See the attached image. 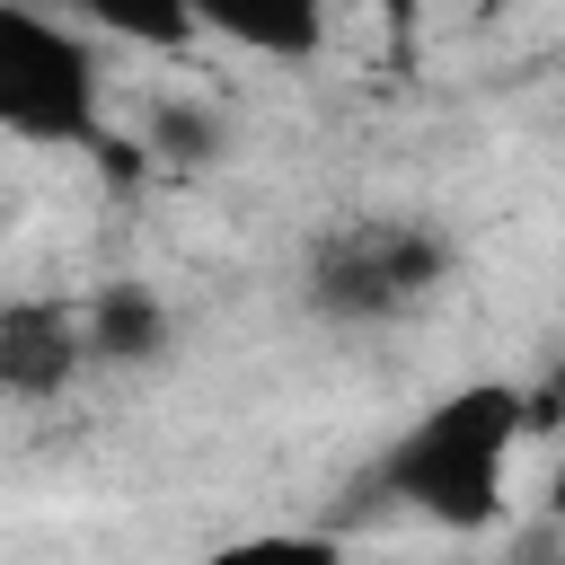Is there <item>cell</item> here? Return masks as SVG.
<instances>
[{
	"label": "cell",
	"instance_id": "6da1fadb",
	"mask_svg": "<svg viewBox=\"0 0 565 565\" xmlns=\"http://www.w3.org/2000/svg\"><path fill=\"white\" fill-rule=\"evenodd\" d=\"M530 433H539L530 388H512V380H468V388L433 397V406L380 450V494L406 503L415 521L450 530V539H477V530H494L503 486H512V450H521Z\"/></svg>",
	"mask_w": 565,
	"mask_h": 565
},
{
	"label": "cell",
	"instance_id": "7a4b0ae2",
	"mask_svg": "<svg viewBox=\"0 0 565 565\" xmlns=\"http://www.w3.org/2000/svg\"><path fill=\"white\" fill-rule=\"evenodd\" d=\"M450 230L424 212H353L309 247V309L327 327H397L450 282Z\"/></svg>",
	"mask_w": 565,
	"mask_h": 565
},
{
	"label": "cell",
	"instance_id": "3957f363",
	"mask_svg": "<svg viewBox=\"0 0 565 565\" xmlns=\"http://www.w3.org/2000/svg\"><path fill=\"white\" fill-rule=\"evenodd\" d=\"M0 124L18 141H53V150H115L106 132V71H97V35L71 26L44 0H0Z\"/></svg>",
	"mask_w": 565,
	"mask_h": 565
},
{
	"label": "cell",
	"instance_id": "277c9868",
	"mask_svg": "<svg viewBox=\"0 0 565 565\" xmlns=\"http://www.w3.org/2000/svg\"><path fill=\"white\" fill-rule=\"evenodd\" d=\"M79 371H97L79 300H9L0 309V388H9V406H53Z\"/></svg>",
	"mask_w": 565,
	"mask_h": 565
},
{
	"label": "cell",
	"instance_id": "5b68a950",
	"mask_svg": "<svg viewBox=\"0 0 565 565\" xmlns=\"http://www.w3.org/2000/svg\"><path fill=\"white\" fill-rule=\"evenodd\" d=\"M194 18H203V35H221L256 62H318L335 0H194Z\"/></svg>",
	"mask_w": 565,
	"mask_h": 565
},
{
	"label": "cell",
	"instance_id": "8992f818",
	"mask_svg": "<svg viewBox=\"0 0 565 565\" xmlns=\"http://www.w3.org/2000/svg\"><path fill=\"white\" fill-rule=\"evenodd\" d=\"M79 327H88V362H97V371H141V362H159L168 335H177V318H168V300H159L150 282H97V291L79 300Z\"/></svg>",
	"mask_w": 565,
	"mask_h": 565
},
{
	"label": "cell",
	"instance_id": "52a82bcc",
	"mask_svg": "<svg viewBox=\"0 0 565 565\" xmlns=\"http://www.w3.org/2000/svg\"><path fill=\"white\" fill-rule=\"evenodd\" d=\"M44 9H62L71 26H88L106 44H141V53H185L203 35L194 0H44Z\"/></svg>",
	"mask_w": 565,
	"mask_h": 565
},
{
	"label": "cell",
	"instance_id": "ba28073f",
	"mask_svg": "<svg viewBox=\"0 0 565 565\" xmlns=\"http://www.w3.org/2000/svg\"><path fill=\"white\" fill-rule=\"evenodd\" d=\"M203 565H344V547L327 530H247V539L212 547Z\"/></svg>",
	"mask_w": 565,
	"mask_h": 565
},
{
	"label": "cell",
	"instance_id": "9c48e42d",
	"mask_svg": "<svg viewBox=\"0 0 565 565\" xmlns=\"http://www.w3.org/2000/svg\"><path fill=\"white\" fill-rule=\"evenodd\" d=\"M150 150H159V159H185V168H194V159H221V115H203V106H159L141 159H150Z\"/></svg>",
	"mask_w": 565,
	"mask_h": 565
},
{
	"label": "cell",
	"instance_id": "30bf717a",
	"mask_svg": "<svg viewBox=\"0 0 565 565\" xmlns=\"http://www.w3.org/2000/svg\"><path fill=\"white\" fill-rule=\"evenodd\" d=\"M530 415H539V424H565V353H556V371H547V388L530 397Z\"/></svg>",
	"mask_w": 565,
	"mask_h": 565
},
{
	"label": "cell",
	"instance_id": "8fae6325",
	"mask_svg": "<svg viewBox=\"0 0 565 565\" xmlns=\"http://www.w3.org/2000/svg\"><path fill=\"white\" fill-rule=\"evenodd\" d=\"M388 9V26H397V53H406V26H415V0H380Z\"/></svg>",
	"mask_w": 565,
	"mask_h": 565
}]
</instances>
